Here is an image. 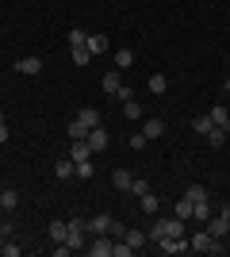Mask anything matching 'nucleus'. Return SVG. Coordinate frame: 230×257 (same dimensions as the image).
<instances>
[{"label": "nucleus", "instance_id": "obj_38", "mask_svg": "<svg viewBox=\"0 0 230 257\" xmlns=\"http://www.w3.org/2000/svg\"><path fill=\"white\" fill-rule=\"evenodd\" d=\"M131 192L134 196H146V192H150V184H146V181H131Z\"/></svg>", "mask_w": 230, "mask_h": 257}, {"label": "nucleus", "instance_id": "obj_40", "mask_svg": "<svg viewBox=\"0 0 230 257\" xmlns=\"http://www.w3.org/2000/svg\"><path fill=\"white\" fill-rule=\"evenodd\" d=\"M0 142H8V123H0Z\"/></svg>", "mask_w": 230, "mask_h": 257}, {"label": "nucleus", "instance_id": "obj_28", "mask_svg": "<svg viewBox=\"0 0 230 257\" xmlns=\"http://www.w3.org/2000/svg\"><path fill=\"white\" fill-rule=\"evenodd\" d=\"M123 115L127 119H142V104H138V100H127V104H123Z\"/></svg>", "mask_w": 230, "mask_h": 257}, {"label": "nucleus", "instance_id": "obj_22", "mask_svg": "<svg viewBox=\"0 0 230 257\" xmlns=\"http://www.w3.org/2000/svg\"><path fill=\"white\" fill-rule=\"evenodd\" d=\"M165 88H169V77H165V73H153L150 77V92H153V96H165Z\"/></svg>", "mask_w": 230, "mask_h": 257}, {"label": "nucleus", "instance_id": "obj_34", "mask_svg": "<svg viewBox=\"0 0 230 257\" xmlns=\"http://www.w3.org/2000/svg\"><path fill=\"white\" fill-rule=\"evenodd\" d=\"M131 253H134V246H127L123 238H115V253H111V257H131Z\"/></svg>", "mask_w": 230, "mask_h": 257}, {"label": "nucleus", "instance_id": "obj_27", "mask_svg": "<svg viewBox=\"0 0 230 257\" xmlns=\"http://www.w3.org/2000/svg\"><path fill=\"white\" fill-rule=\"evenodd\" d=\"M203 139H207V146H215V150H219L222 142H226V131H219V127H211L207 135H203Z\"/></svg>", "mask_w": 230, "mask_h": 257}, {"label": "nucleus", "instance_id": "obj_10", "mask_svg": "<svg viewBox=\"0 0 230 257\" xmlns=\"http://www.w3.org/2000/svg\"><path fill=\"white\" fill-rule=\"evenodd\" d=\"M207 119H211V123H215V127H219V131H226V135H230V111H226V107H211V111H207Z\"/></svg>", "mask_w": 230, "mask_h": 257}, {"label": "nucleus", "instance_id": "obj_29", "mask_svg": "<svg viewBox=\"0 0 230 257\" xmlns=\"http://www.w3.org/2000/svg\"><path fill=\"white\" fill-rule=\"evenodd\" d=\"M88 131L92 127H85L81 119H73V123H69V139H88Z\"/></svg>", "mask_w": 230, "mask_h": 257}, {"label": "nucleus", "instance_id": "obj_37", "mask_svg": "<svg viewBox=\"0 0 230 257\" xmlns=\"http://www.w3.org/2000/svg\"><path fill=\"white\" fill-rule=\"evenodd\" d=\"M0 253H4V257H20V246H16V242H12V238H8V242H4V249H0Z\"/></svg>", "mask_w": 230, "mask_h": 257}, {"label": "nucleus", "instance_id": "obj_36", "mask_svg": "<svg viewBox=\"0 0 230 257\" xmlns=\"http://www.w3.org/2000/svg\"><path fill=\"white\" fill-rule=\"evenodd\" d=\"M146 142H150L146 135H131V150H146Z\"/></svg>", "mask_w": 230, "mask_h": 257}, {"label": "nucleus", "instance_id": "obj_32", "mask_svg": "<svg viewBox=\"0 0 230 257\" xmlns=\"http://www.w3.org/2000/svg\"><path fill=\"white\" fill-rule=\"evenodd\" d=\"M207 215H211L207 200H199V204H192V219H203V223H207Z\"/></svg>", "mask_w": 230, "mask_h": 257}, {"label": "nucleus", "instance_id": "obj_39", "mask_svg": "<svg viewBox=\"0 0 230 257\" xmlns=\"http://www.w3.org/2000/svg\"><path fill=\"white\" fill-rule=\"evenodd\" d=\"M0 234L12 238V234H16V223H12V219H4V223H0Z\"/></svg>", "mask_w": 230, "mask_h": 257}, {"label": "nucleus", "instance_id": "obj_41", "mask_svg": "<svg viewBox=\"0 0 230 257\" xmlns=\"http://www.w3.org/2000/svg\"><path fill=\"white\" fill-rule=\"evenodd\" d=\"M222 92H226V96H230V81H222Z\"/></svg>", "mask_w": 230, "mask_h": 257}, {"label": "nucleus", "instance_id": "obj_5", "mask_svg": "<svg viewBox=\"0 0 230 257\" xmlns=\"http://www.w3.org/2000/svg\"><path fill=\"white\" fill-rule=\"evenodd\" d=\"M85 230H88V223H85V219H69L66 246H69V249H85Z\"/></svg>", "mask_w": 230, "mask_h": 257}, {"label": "nucleus", "instance_id": "obj_9", "mask_svg": "<svg viewBox=\"0 0 230 257\" xmlns=\"http://www.w3.org/2000/svg\"><path fill=\"white\" fill-rule=\"evenodd\" d=\"M88 146H92V154H100V150H108V131H104V127H92V131H88Z\"/></svg>", "mask_w": 230, "mask_h": 257}, {"label": "nucleus", "instance_id": "obj_1", "mask_svg": "<svg viewBox=\"0 0 230 257\" xmlns=\"http://www.w3.org/2000/svg\"><path fill=\"white\" fill-rule=\"evenodd\" d=\"M123 230H127V226L119 223V219H111V215H92V219H88V234H111V238H123Z\"/></svg>", "mask_w": 230, "mask_h": 257}, {"label": "nucleus", "instance_id": "obj_42", "mask_svg": "<svg viewBox=\"0 0 230 257\" xmlns=\"http://www.w3.org/2000/svg\"><path fill=\"white\" fill-rule=\"evenodd\" d=\"M222 215H226V223H230V207H222Z\"/></svg>", "mask_w": 230, "mask_h": 257}, {"label": "nucleus", "instance_id": "obj_43", "mask_svg": "<svg viewBox=\"0 0 230 257\" xmlns=\"http://www.w3.org/2000/svg\"><path fill=\"white\" fill-rule=\"evenodd\" d=\"M4 242H8V238H4V234H0V249H4Z\"/></svg>", "mask_w": 230, "mask_h": 257}, {"label": "nucleus", "instance_id": "obj_44", "mask_svg": "<svg viewBox=\"0 0 230 257\" xmlns=\"http://www.w3.org/2000/svg\"><path fill=\"white\" fill-rule=\"evenodd\" d=\"M0 123H4V111H0Z\"/></svg>", "mask_w": 230, "mask_h": 257}, {"label": "nucleus", "instance_id": "obj_6", "mask_svg": "<svg viewBox=\"0 0 230 257\" xmlns=\"http://www.w3.org/2000/svg\"><path fill=\"white\" fill-rule=\"evenodd\" d=\"M207 234H215V238H226L230 234V223H226V215H207Z\"/></svg>", "mask_w": 230, "mask_h": 257}, {"label": "nucleus", "instance_id": "obj_31", "mask_svg": "<svg viewBox=\"0 0 230 257\" xmlns=\"http://www.w3.org/2000/svg\"><path fill=\"white\" fill-rule=\"evenodd\" d=\"M211 127H215V123H211L207 115H199V119H192V131H196V135H207Z\"/></svg>", "mask_w": 230, "mask_h": 257}, {"label": "nucleus", "instance_id": "obj_30", "mask_svg": "<svg viewBox=\"0 0 230 257\" xmlns=\"http://www.w3.org/2000/svg\"><path fill=\"white\" fill-rule=\"evenodd\" d=\"M176 219H192V200H188V196L176 200Z\"/></svg>", "mask_w": 230, "mask_h": 257}, {"label": "nucleus", "instance_id": "obj_18", "mask_svg": "<svg viewBox=\"0 0 230 257\" xmlns=\"http://www.w3.org/2000/svg\"><path fill=\"white\" fill-rule=\"evenodd\" d=\"M142 135H146V139H161V135H165V119H146V131H142Z\"/></svg>", "mask_w": 230, "mask_h": 257}, {"label": "nucleus", "instance_id": "obj_3", "mask_svg": "<svg viewBox=\"0 0 230 257\" xmlns=\"http://www.w3.org/2000/svg\"><path fill=\"white\" fill-rule=\"evenodd\" d=\"M88 257H111L115 253V238L111 234H92V242H88Z\"/></svg>", "mask_w": 230, "mask_h": 257}, {"label": "nucleus", "instance_id": "obj_19", "mask_svg": "<svg viewBox=\"0 0 230 257\" xmlns=\"http://www.w3.org/2000/svg\"><path fill=\"white\" fill-rule=\"evenodd\" d=\"M69 62H73V65H88V62H92L88 46H69Z\"/></svg>", "mask_w": 230, "mask_h": 257}, {"label": "nucleus", "instance_id": "obj_25", "mask_svg": "<svg viewBox=\"0 0 230 257\" xmlns=\"http://www.w3.org/2000/svg\"><path fill=\"white\" fill-rule=\"evenodd\" d=\"M77 177H81V181H92V177H96V165H92V158L77 161Z\"/></svg>", "mask_w": 230, "mask_h": 257}, {"label": "nucleus", "instance_id": "obj_11", "mask_svg": "<svg viewBox=\"0 0 230 257\" xmlns=\"http://www.w3.org/2000/svg\"><path fill=\"white\" fill-rule=\"evenodd\" d=\"M123 242H127V246H134V253H138V249L146 246V230H138V226H127V230H123Z\"/></svg>", "mask_w": 230, "mask_h": 257}, {"label": "nucleus", "instance_id": "obj_33", "mask_svg": "<svg viewBox=\"0 0 230 257\" xmlns=\"http://www.w3.org/2000/svg\"><path fill=\"white\" fill-rule=\"evenodd\" d=\"M88 43V31H77V27H73V31H69V46H85Z\"/></svg>", "mask_w": 230, "mask_h": 257}, {"label": "nucleus", "instance_id": "obj_4", "mask_svg": "<svg viewBox=\"0 0 230 257\" xmlns=\"http://www.w3.org/2000/svg\"><path fill=\"white\" fill-rule=\"evenodd\" d=\"M192 249H199V253H222V238H215V234H207V230H199L196 238H192Z\"/></svg>", "mask_w": 230, "mask_h": 257}, {"label": "nucleus", "instance_id": "obj_8", "mask_svg": "<svg viewBox=\"0 0 230 257\" xmlns=\"http://www.w3.org/2000/svg\"><path fill=\"white\" fill-rule=\"evenodd\" d=\"M54 177H62V181L77 177V161L69 158V154H66V158H58V161H54Z\"/></svg>", "mask_w": 230, "mask_h": 257}, {"label": "nucleus", "instance_id": "obj_17", "mask_svg": "<svg viewBox=\"0 0 230 257\" xmlns=\"http://www.w3.org/2000/svg\"><path fill=\"white\" fill-rule=\"evenodd\" d=\"M88 54H92V58H96V54H104L108 50V35H88Z\"/></svg>", "mask_w": 230, "mask_h": 257}, {"label": "nucleus", "instance_id": "obj_21", "mask_svg": "<svg viewBox=\"0 0 230 257\" xmlns=\"http://www.w3.org/2000/svg\"><path fill=\"white\" fill-rule=\"evenodd\" d=\"M161 226H165V234L184 238V219H161Z\"/></svg>", "mask_w": 230, "mask_h": 257}, {"label": "nucleus", "instance_id": "obj_20", "mask_svg": "<svg viewBox=\"0 0 230 257\" xmlns=\"http://www.w3.org/2000/svg\"><path fill=\"white\" fill-rule=\"evenodd\" d=\"M77 119H81L85 127H100V111H96V107H81V111H77Z\"/></svg>", "mask_w": 230, "mask_h": 257}, {"label": "nucleus", "instance_id": "obj_14", "mask_svg": "<svg viewBox=\"0 0 230 257\" xmlns=\"http://www.w3.org/2000/svg\"><path fill=\"white\" fill-rule=\"evenodd\" d=\"M100 85H104V92H108V96H115V92L123 88V81H119V69H111V73H104V81H100Z\"/></svg>", "mask_w": 230, "mask_h": 257}, {"label": "nucleus", "instance_id": "obj_23", "mask_svg": "<svg viewBox=\"0 0 230 257\" xmlns=\"http://www.w3.org/2000/svg\"><path fill=\"white\" fill-rule=\"evenodd\" d=\"M66 234H69V223L54 219V223H50V242H66Z\"/></svg>", "mask_w": 230, "mask_h": 257}, {"label": "nucleus", "instance_id": "obj_26", "mask_svg": "<svg viewBox=\"0 0 230 257\" xmlns=\"http://www.w3.org/2000/svg\"><path fill=\"white\" fill-rule=\"evenodd\" d=\"M184 196L192 200V204H199V200H207V188H203V184H188V188H184Z\"/></svg>", "mask_w": 230, "mask_h": 257}, {"label": "nucleus", "instance_id": "obj_12", "mask_svg": "<svg viewBox=\"0 0 230 257\" xmlns=\"http://www.w3.org/2000/svg\"><path fill=\"white\" fill-rule=\"evenodd\" d=\"M16 207H20V192H16V188H4V192H0V211H16Z\"/></svg>", "mask_w": 230, "mask_h": 257}, {"label": "nucleus", "instance_id": "obj_45", "mask_svg": "<svg viewBox=\"0 0 230 257\" xmlns=\"http://www.w3.org/2000/svg\"><path fill=\"white\" fill-rule=\"evenodd\" d=\"M0 192H4V184H0Z\"/></svg>", "mask_w": 230, "mask_h": 257}, {"label": "nucleus", "instance_id": "obj_13", "mask_svg": "<svg viewBox=\"0 0 230 257\" xmlns=\"http://www.w3.org/2000/svg\"><path fill=\"white\" fill-rule=\"evenodd\" d=\"M69 158H73V161H85V158H92V146H88L85 139H73V146H69Z\"/></svg>", "mask_w": 230, "mask_h": 257}, {"label": "nucleus", "instance_id": "obj_7", "mask_svg": "<svg viewBox=\"0 0 230 257\" xmlns=\"http://www.w3.org/2000/svg\"><path fill=\"white\" fill-rule=\"evenodd\" d=\"M16 73L39 77V73H43V58H20V62H16Z\"/></svg>", "mask_w": 230, "mask_h": 257}, {"label": "nucleus", "instance_id": "obj_35", "mask_svg": "<svg viewBox=\"0 0 230 257\" xmlns=\"http://www.w3.org/2000/svg\"><path fill=\"white\" fill-rule=\"evenodd\" d=\"M111 100H119V104H127V100H134V88H127V85H123V88H119V92H115Z\"/></svg>", "mask_w": 230, "mask_h": 257}, {"label": "nucleus", "instance_id": "obj_15", "mask_svg": "<svg viewBox=\"0 0 230 257\" xmlns=\"http://www.w3.org/2000/svg\"><path fill=\"white\" fill-rule=\"evenodd\" d=\"M138 204H142V215H157V211H161V200H157V196H153V192L138 196Z\"/></svg>", "mask_w": 230, "mask_h": 257}, {"label": "nucleus", "instance_id": "obj_24", "mask_svg": "<svg viewBox=\"0 0 230 257\" xmlns=\"http://www.w3.org/2000/svg\"><path fill=\"white\" fill-rule=\"evenodd\" d=\"M131 65H134V50H127V46L115 50V69H131Z\"/></svg>", "mask_w": 230, "mask_h": 257}, {"label": "nucleus", "instance_id": "obj_16", "mask_svg": "<svg viewBox=\"0 0 230 257\" xmlns=\"http://www.w3.org/2000/svg\"><path fill=\"white\" fill-rule=\"evenodd\" d=\"M131 181H134V177L127 169H115V173H111V184H115L119 192H131Z\"/></svg>", "mask_w": 230, "mask_h": 257}, {"label": "nucleus", "instance_id": "obj_2", "mask_svg": "<svg viewBox=\"0 0 230 257\" xmlns=\"http://www.w3.org/2000/svg\"><path fill=\"white\" fill-rule=\"evenodd\" d=\"M153 246L161 249V253H169V257H180V253H188V249H192V242H188V238H173V234H165V238H157Z\"/></svg>", "mask_w": 230, "mask_h": 257}]
</instances>
